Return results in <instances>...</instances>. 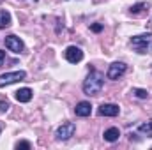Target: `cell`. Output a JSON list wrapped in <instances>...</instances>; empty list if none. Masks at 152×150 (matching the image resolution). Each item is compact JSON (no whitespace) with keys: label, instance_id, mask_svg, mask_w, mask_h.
Wrapping results in <instances>:
<instances>
[{"label":"cell","instance_id":"17","mask_svg":"<svg viewBox=\"0 0 152 150\" xmlns=\"http://www.w3.org/2000/svg\"><path fill=\"white\" fill-rule=\"evenodd\" d=\"M90 30L97 34V32H101V30H103V25H101V23H94V25H90Z\"/></svg>","mask_w":152,"mask_h":150},{"label":"cell","instance_id":"11","mask_svg":"<svg viewBox=\"0 0 152 150\" xmlns=\"http://www.w3.org/2000/svg\"><path fill=\"white\" fill-rule=\"evenodd\" d=\"M118 136H120V131L117 129V127H110V129H106L104 131V134H103V138L106 140V141H110V143H113L118 140Z\"/></svg>","mask_w":152,"mask_h":150},{"label":"cell","instance_id":"7","mask_svg":"<svg viewBox=\"0 0 152 150\" xmlns=\"http://www.w3.org/2000/svg\"><path fill=\"white\" fill-rule=\"evenodd\" d=\"M66 60L71 62V64L81 62V60H83V51H81L80 48H76V46H69V48L66 50Z\"/></svg>","mask_w":152,"mask_h":150},{"label":"cell","instance_id":"14","mask_svg":"<svg viewBox=\"0 0 152 150\" xmlns=\"http://www.w3.org/2000/svg\"><path fill=\"white\" fill-rule=\"evenodd\" d=\"M133 94H134L138 99H147V97H149V92H147V90H143V88H134V90H133Z\"/></svg>","mask_w":152,"mask_h":150},{"label":"cell","instance_id":"13","mask_svg":"<svg viewBox=\"0 0 152 150\" xmlns=\"http://www.w3.org/2000/svg\"><path fill=\"white\" fill-rule=\"evenodd\" d=\"M138 131H140L142 134H145V136H152V120L145 122V124H142V125L138 127Z\"/></svg>","mask_w":152,"mask_h":150},{"label":"cell","instance_id":"8","mask_svg":"<svg viewBox=\"0 0 152 150\" xmlns=\"http://www.w3.org/2000/svg\"><path fill=\"white\" fill-rule=\"evenodd\" d=\"M97 113H99L101 117H117V115L120 113V108H118L117 104H101L99 110H97Z\"/></svg>","mask_w":152,"mask_h":150},{"label":"cell","instance_id":"5","mask_svg":"<svg viewBox=\"0 0 152 150\" xmlns=\"http://www.w3.org/2000/svg\"><path fill=\"white\" fill-rule=\"evenodd\" d=\"M5 48H7L9 51L21 53V51L25 50V44H23L21 39L16 37V36H7V37H5Z\"/></svg>","mask_w":152,"mask_h":150},{"label":"cell","instance_id":"16","mask_svg":"<svg viewBox=\"0 0 152 150\" xmlns=\"http://www.w3.org/2000/svg\"><path fill=\"white\" fill-rule=\"evenodd\" d=\"M7 110H9V103H7L5 99H2V101H0V113H5Z\"/></svg>","mask_w":152,"mask_h":150},{"label":"cell","instance_id":"1","mask_svg":"<svg viewBox=\"0 0 152 150\" xmlns=\"http://www.w3.org/2000/svg\"><path fill=\"white\" fill-rule=\"evenodd\" d=\"M103 85H104V76L97 71H90V74L83 81V92L85 95H97L103 90Z\"/></svg>","mask_w":152,"mask_h":150},{"label":"cell","instance_id":"10","mask_svg":"<svg viewBox=\"0 0 152 150\" xmlns=\"http://www.w3.org/2000/svg\"><path fill=\"white\" fill-rule=\"evenodd\" d=\"M16 99H18V103H28L32 99V90L30 88H20L16 92Z\"/></svg>","mask_w":152,"mask_h":150},{"label":"cell","instance_id":"3","mask_svg":"<svg viewBox=\"0 0 152 150\" xmlns=\"http://www.w3.org/2000/svg\"><path fill=\"white\" fill-rule=\"evenodd\" d=\"M75 131H76L75 124H73V122H66V124H62V125L57 129L55 136H57L58 141H66V140H69V138L75 134Z\"/></svg>","mask_w":152,"mask_h":150},{"label":"cell","instance_id":"6","mask_svg":"<svg viewBox=\"0 0 152 150\" xmlns=\"http://www.w3.org/2000/svg\"><path fill=\"white\" fill-rule=\"evenodd\" d=\"M126 69H127V66H126L124 62H113V64L108 67L106 76H108V79H118L120 76L126 73Z\"/></svg>","mask_w":152,"mask_h":150},{"label":"cell","instance_id":"12","mask_svg":"<svg viewBox=\"0 0 152 150\" xmlns=\"http://www.w3.org/2000/svg\"><path fill=\"white\" fill-rule=\"evenodd\" d=\"M11 25V14L7 11H0V30Z\"/></svg>","mask_w":152,"mask_h":150},{"label":"cell","instance_id":"15","mask_svg":"<svg viewBox=\"0 0 152 150\" xmlns=\"http://www.w3.org/2000/svg\"><path fill=\"white\" fill-rule=\"evenodd\" d=\"M16 149H18V150H20V149L28 150V149H30V143H28V141H18V143H16Z\"/></svg>","mask_w":152,"mask_h":150},{"label":"cell","instance_id":"2","mask_svg":"<svg viewBox=\"0 0 152 150\" xmlns=\"http://www.w3.org/2000/svg\"><path fill=\"white\" fill-rule=\"evenodd\" d=\"M27 78L25 71H14V73H5V74L0 76V88L2 87H7V85H12V83H18V81H23Z\"/></svg>","mask_w":152,"mask_h":150},{"label":"cell","instance_id":"4","mask_svg":"<svg viewBox=\"0 0 152 150\" xmlns=\"http://www.w3.org/2000/svg\"><path fill=\"white\" fill-rule=\"evenodd\" d=\"M152 42V34H142V36H134L131 39V44L138 50V53H145V50L149 48Z\"/></svg>","mask_w":152,"mask_h":150},{"label":"cell","instance_id":"19","mask_svg":"<svg viewBox=\"0 0 152 150\" xmlns=\"http://www.w3.org/2000/svg\"><path fill=\"white\" fill-rule=\"evenodd\" d=\"M4 60H5V51H2V50H0V66L4 64Z\"/></svg>","mask_w":152,"mask_h":150},{"label":"cell","instance_id":"9","mask_svg":"<svg viewBox=\"0 0 152 150\" xmlns=\"http://www.w3.org/2000/svg\"><path fill=\"white\" fill-rule=\"evenodd\" d=\"M75 113L78 117H88L90 113H92V106H90V103L88 101H81V103H78L75 108Z\"/></svg>","mask_w":152,"mask_h":150},{"label":"cell","instance_id":"18","mask_svg":"<svg viewBox=\"0 0 152 150\" xmlns=\"http://www.w3.org/2000/svg\"><path fill=\"white\" fill-rule=\"evenodd\" d=\"M142 7H143V4H136V5H133V7H131V12H138Z\"/></svg>","mask_w":152,"mask_h":150}]
</instances>
